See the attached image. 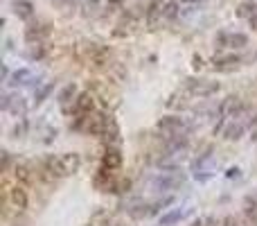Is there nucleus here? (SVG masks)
<instances>
[{"mask_svg": "<svg viewBox=\"0 0 257 226\" xmlns=\"http://www.w3.org/2000/svg\"><path fill=\"white\" fill-rule=\"evenodd\" d=\"M156 129L163 131V136H174V134H185L190 129L187 120L181 115H167V118H160L156 122Z\"/></svg>", "mask_w": 257, "mask_h": 226, "instance_id": "nucleus-1", "label": "nucleus"}, {"mask_svg": "<svg viewBox=\"0 0 257 226\" xmlns=\"http://www.w3.org/2000/svg\"><path fill=\"white\" fill-rule=\"evenodd\" d=\"M151 183L156 190H176L178 185H183V177L176 170H167V172L153 177Z\"/></svg>", "mask_w": 257, "mask_h": 226, "instance_id": "nucleus-2", "label": "nucleus"}, {"mask_svg": "<svg viewBox=\"0 0 257 226\" xmlns=\"http://www.w3.org/2000/svg\"><path fill=\"white\" fill-rule=\"evenodd\" d=\"M185 86L194 97H210L219 90L216 82H203V79H185Z\"/></svg>", "mask_w": 257, "mask_h": 226, "instance_id": "nucleus-3", "label": "nucleus"}, {"mask_svg": "<svg viewBox=\"0 0 257 226\" xmlns=\"http://www.w3.org/2000/svg\"><path fill=\"white\" fill-rule=\"evenodd\" d=\"M111 125V118L104 115V113H88L86 118V131L93 134V136H104L106 129Z\"/></svg>", "mask_w": 257, "mask_h": 226, "instance_id": "nucleus-4", "label": "nucleus"}, {"mask_svg": "<svg viewBox=\"0 0 257 226\" xmlns=\"http://www.w3.org/2000/svg\"><path fill=\"white\" fill-rule=\"evenodd\" d=\"M246 111V107L241 104L239 97H226V100L221 102V107H219V115L221 118H241V113Z\"/></svg>", "mask_w": 257, "mask_h": 226, "instance_id": "nucleus-5", "label": "nucleus"}, {"mask_svg": "<svg viewBox=\"0 0 257 226\" xmlns=\"http://www.w3.org/2000/svg\"><path fill=\"white\" fill-rule=\"evenodd\" d=\"M246 43H248V39H246V34H226V32H221V34H216L214 39V45L216 48H244Z\"/></svg>", "mask_w": 257, "mask_h": 226, "instance_id": "nucleus-6", "label": "nucleus"}, {"mask_svg": "<svg viewBox=\"0 0 257 226\" xmlns=\"http://www.w3.org/2000/svg\"><path fill=\"white\" fill-rule=\"evenodd\" d=\"M165 16V5L163 0H153L151 5L147 7V25L149 27H156L158 23H160V18Z\"/></svg>", "mask_w": 257, "mask_h": 226, "instance_id": "nucleus-7", "label": "nucleus"}, {"mask_svg": "<svg viewBox=\"0 0 257 226\" xmlns=\"http://www.w3.org/2000/svg\"><path fill=\"white\" fill-rule=\"evenodd\" d=\"M212 64H214L216 70H233V68H237L241 64V59L237 54H228V57H214Z\"/></svg>", "mask_w": 257, "mask_h": 226, "instance_id": "nucleus-8", "label": "nucleus"}, {"mask_svg": "<svg viewBox=\"0 0 257 226\" xmlns=\"http://www.w3.org/2000/svg\"><path fill=\"white\" fill-rule=\"evenodd\" d=\"M47 34H50V27H47V25H32V27H27V32H25V39H27L29 43H36V41H41V39H45Z\"/></svg>", "mask_w": 257, "mask_h": 226, "instance_id": "nucleus-9", "label": "nucleus"}, {"mask_svg": "<svg viewBox=\"0 0 257 226\" xmlns=\"http://www.w3.org/2000/svg\"><path fill=\"white\" fill-rule=\"evenodd\" d=\"M61 163H64V167H65V174H75L77 170H79V165H82V158H79V154L70 152V154L61 156Z\"/></svg>", "mask_w": 257, "mask_h": 226, "instance_id": "nucleus-10", "label": "nucleus"}, {"mask_svg": "<svg viewBox=\"0 0 257 226\" xmlns=\"http://www.w3.org/2000/svg\"><path fill=\"white\" fill-rule=\"evenodd\" d=\"M45 167L52 177H65V167H64V163H61V156H47Z\"/></svg>", "mask_w": 257, "mask_h": 226, "instance_id": "nucleus-11", "label": "nucleus"}, {"mask_svg": "<svg viewBox=\"0 0 257 226\" xmlns=\"http://www.w3.org/2000/svg\"><path fill=\"white\" fill-rule=\"evenodd\" d=\"M104 167L106 170H115V167L122 165V154L117 152V149H106V154H104Z\"/></svg>", "mask_w": 257, "mask_h": 226, "instance_id": "nucleus-12", "label": "nucleus"}, {"mask_svg": "<svg viewBox=\"0 0 257 226\" xmlns=\"http://www.w3.org/2000/svg\"><path fill=\"white\" fill-rule=\"evenodd\" d=\"M93 104H95L93 95H90V93H82L75 102V109H77V113H90L93 111Z\"/></svg>", "mask_w": 257, "mask_h": 226, "instance_id": "nucleus-13", "label": "nucleus"}, {"mask_svg": "<svg viewBox=\"0 0 257 226\" xmlns=\"http://www.w3.org/2000/svg\"><path fill=\"white\" fill-rule=\"evenodd\" d=\"M9 199H12V203L18 210H23L25 206H27V195H25L23 188H14V190H9Z\"/></svg>", "mask_w": 257, "mask_h": 226, "instance_id": "nucleus-14", "label": "nucleus"}, {"mask_svg": "<svg viewBox=\"0 0 257 226\" xmlns=\"http://www.w3.org/2000/svg\"><path fill=\"white\" fill-rule=\"evenodd\" d=\"M14 12L21 18H29L34 14V7H32V2H27V0H16V2H14Z\"/></svg>", "mask_w": 257, "mask_h": 226, "instance_id": "nucleus-15", "label": "nucleus"}, {"mask_svg": "<svg viewBox=\"0 0 257 226\" xmlns=\"http://www.w3.org/2000/svg\"><path fill=\"white\" fill-rule=\"evenodd\" d=\"M241 134H244V122H233V125H228L226 131H223V136L228 138V140H239Z\"/></svg>", "mask_w": 257, "mask_h": 226, "instance_id": "nucleus-16", "label": "nucleus"}, {"mask_svg": "<svg viewBox=\"0 0 257 226\" xmlns=\"http://www.w3.org/2000/svg\"><path fill=\"white\" fill-rule=\"evenodd\" d=\"M14 177H16V181H21V183H29V181H32V170H29L27 165H16Z\"/></svg>", "mask_w": 257, "mask_h": 226, "instance_id": "nucleus-17", "label": "nucleus"}, {"mask_svg": "<svg viewBox=\"0 0 257 226\" xmlns=\"http://www.w3.org/2000/svg\"><path fill=\"white\" fill-rule=\"evenodd\" d=\"M25 109H27V104H25L23 97H12V100H9V109H7V111L16 113V115H23Z\"/></svg>", "mask_w": 257, "mask_h": 226, "instance_id": "nucleus-18", "label": "nucleus"}, {"mask_svg": "<svg viewBox=\"0 0 257 226\" xmlns=\"http://www.w3.org/2000/svg\"><path fill=\"white\" fill-rule=\"evenodd\" d=\"M88 226H111V220H108V215H106V213L97 210V213H95L93 217H90Z\"/></svg>", "mask_w": 257, "mask_h": 226, "instance_id": "nucleus-19", "label": "nucleus"}, {"mask_svg": "<svg viewBox=\"0 0 257 226\" xmlns=\"http://www.w3.org/2000/svg\"><path fill=\"white\" fill-rule=\"evenodd\" d=\"M255 12H257V5H255V2H241L239 9H237V14H239L241 18H251Z\"/></svg>", "mask_w": 257, "mask_h": 226, "instance_id": "nucleus-20", "label": "nucleus"}, {"mask_svg": "<svg viewBox=\"0 0 257 226\" xmlns=\"http://www.w3.org/2000/svg\"><path fill=\"white\" fill-rule=\"evenodd\" d=\"M183 217V213L181 210H171V213H167V215H163L160 217V226H171L174 222H178Z\"/></svg>", "mask_w": 257, "mask_h": 226, "instance_id": "nucleus-21", "label": "nucleus"}, {"mask_svg": "<svg viewBox=\"0 0 257 226\" xmlns=\"http://www.w3.org/2000/svg\"><path fill=\"white\" fill-rule=\"evenodd\" d=\"M75 93H77V86H75V84H68V86H65V89L61 90V95H59V102H61V104L65 107V104L70 102V97L75 95Z\"/></svg>", "mask_w": 257, "mask_h": 226, "instance_id": "nucleus-22", "label": "nucleus"}, {"mask_svg": "<svg viewBox=\"0 0 257 226\" xmlns=\"http://www.w3.org/2000/svg\"><path fill=\"white\" fill-rule=\"evenodd\" d=\"M29 79V70H16L14 72V77H12V84L14 86H18V84H27Z\"/></svg>", "mask_w": 257, "mask_h": 226, "instance_id": "nucleus-23", "label": "nucleus"}, {"mask_svg": "<svg viewBox=\"0 0 257 226\" xmlns=\"http://www.w3.org/2000/svg\"><path fill=\"white\" fill-rule=\"evenodd\" d=\"M246 215H248V220H251L253 226H257V203L255 202H248V206H246Z\"/></svg>", "mask_w": 257, "mask_h": 226, "instance_id": "nucleus-24", "label": "nucleus"}, {"mask_svg": "<svg viewBox=\"0 0 257 226\" xmlns=\"http://www.w3.org/2000/svg\"><path fill=\"white\" fill-rule=\"evenodd\" d=\"M52 90H54V84H47V86H43V89L39 90V93H36V104H41V102L45 100V97L50 95Z\"/></svg>", "mask_w": 257, "mask_h": 226, "instance_id": "nucleus-25", "label": "nucleus"}, {"mask_svg": "<svg viewBox=\"0 0 257 226\" xmlns=\"http://www.w3.org/2000/svg\"><path fill=\"white\" fill-rule=\"evenodd\" d=\"M32 59H43V54H45V48L41 45V41H36V43H32Z\"/></svg>", "mask_w": 257, "mask_h": 226, "instance_id": "nucleus-26", "label": "nucleus"}, {"mask_svg": "<svg viewBox=\"0 0 257 226\" xmlns=\"http://www.w3.org/2000/svg\"><path fill=\"white\" fill-rule=\"evenodd\" d=\"M176 14H178V7H176V2L165 5V18H176Z\"/></svg>", "mask_w": 257, "mask_h": 226, "instance_id": "nucleus-27", "label": "nucleus"}, {"mask_svg": "<svg viewBox=\"0 0 257 226\" xmlns=\"http://www.w3.org/2000/svg\"><path fill=\"white\" fill-rule=\"evenodd\" d=\"M192 226H214V220L212 217H203V220H196Z\"/></svg>", "mask_w": 257, "mask_h": 226, "instance_id": "nucleus-28", "label": "nucleus"}, {"mask_svg": "<svg viewBox=\"0 0 257 226\" xmlns=\"http://www.w3.org/2000/svg\"><path fill=\"white\" fill-rule=\"evenodd\" d=\"M9 163H12L9 154H7V152H2V172H7V170H9Z\"/></svg>", "mask_w": 257, "mask_h": 226, "instance_id": "nucleus-29", "label": "nucleus"}, {"mask_svg": "<svg viewBox=\"0 0 257 226\" xmlns=\"http://www.w3.org/2000/svg\"><path fill=\"white\" fill-rule=\"evenodd\" d=\"M221 226H239V224H237V220H235L233 215H228V217H223Z\"/></svg>", "mask_w": 257, "mask_h": 226, "instance_id": "nucleus-30", "label": "nucleus"}, {"mask_svg": "<svg viewBox=\"0 0 257 226\" xmlns=\"http://www.w3.org/2000/svg\"><path fill=\"white\" fill-rule=\"evenodd\" d=\"M120 2H122V0H108V2H106V9H108V12H115Z\"/></svg>", "mask_w": 257, "mask_h": 226, "instance_id": "nucleus-31", "label": "nucleus"}, {"mask_svg": "<svg viewBox=\"0 0 257 226\" xmlns=\"http://www.w3.org/2000/svg\"><path fill=\"white\" fill-rule=\"evenodd\" d=\"M226 177H228V179H233V177H239V170H237V167H230L228 172H226Z\"/></svg>", "mask_w": 257, "mask_h": 226, "instance_id": "nucleus-32", "label": "nucleus"}, {"mask_svg": "<svg viewBox=\"0 0 257 226\" xmlns=\"http://www.w3.org/2000/svg\"><path fill=\"white\" fill-rule=\"evenodd\" d=\"M248 21H251V27H253V30H257V12L253 14V16L248 18Z\"/></svg>", "mask_w": 257, "mask_h": 226, "instance_id": "nucleus-33", "label": "nucleus"}, {"mask_svg": "<svg viewBox=\"0 0 257 226\" xmlns=\"http://www.w3.org/2000/svg\"><path fill=\"white\" fill-rule=\"evenodd\" d=\"M203 66V61H201V57H194V68H201Z\"/></svg>", "mask_w": 257, "mask_h": 226, "instance_id": "nucleus-34", "label": "nucleus"}, {"mask_svg": "<svg viewBox=\"0 0 257 226\" xmlns=\"http://www.w3.org/2000/svg\"><path fill=\"white\" fill-rule=\"evenodd\" d=\"M54 5H68V2H72V0H52Z\"/></svg>", "mask_w": 257, "mask_h": 226, "instance_id": "nucleus-35", "label": "nucleus"}, {"mask_svg": "<svg viewBox=\"0 0 257 226\" xmlns=\"http://www.w3.org/2000/svg\"><path fill=\"white\" fill-rule=\"evenodd\" d=\"M183 2H194V0H183Z\"/></svg>", "mask_w": 257, "mask_h": 226, "instance_id": "nucleus-36", "label": "nucleus"}]
</instances>
